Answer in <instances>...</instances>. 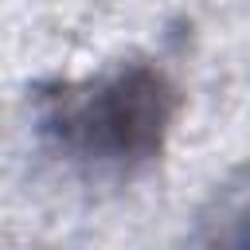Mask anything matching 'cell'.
Masks as SVG:
<instances>
[{"label":"cell","instance_id":"obj_1","mask_svg":"<svg viewBox=\"0 0 250 250\" xmlns=\"http://www.w3.org/2000/svg\"><path fill=\"white\" fill-rule=\"evenodd\" d=\"M164 121L160 109V86L145 74L121 78L105 94L94 98V105L82 109V133L90 145L113 148V152H141L156 141Z\"/></svg>","mask_w":250,"mask_h":250},{"label":"cell","instance_id":"obj_2","mask_svg":"<svg viewBox=\"0 0 250 250\" xmlns=\"http://www.w3.org/2000/svg\"><path fill=\"white\" fill-rule=\"evenodd\" d=\"M246 238H250V230H246Z\"/></svg>","mask_w":250,"mask_h":250}]
</instances>
